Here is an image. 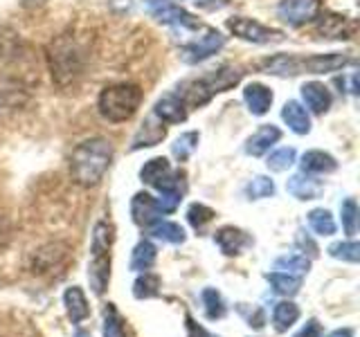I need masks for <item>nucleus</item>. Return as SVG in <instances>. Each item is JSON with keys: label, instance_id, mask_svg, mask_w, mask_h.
<instances>
[{"label": "nucleus", "instance_id": "nucleus-42", "mask_svg": "<svg viewBox=\"0 0 360 337\" xmlns=\"http://www.w3.org/2000/svg\"><path fill=\"white\" fill-rule=\"evenodd\" d=\"M338 86H347V93L349 95H358V74L356 72H349L347 79H338Z\"/></svg>", "mask_w": 360, "mask_h": 337}, {"label": "nucleus", "instance_id": "nucleus-22", "mask_svg": "<svg viewBox=\"0 0 360 337\" xmlns=\"http://www.w3.org/2000/svg\"><path fill=\"white\" fill-rule=\"evenodd\" d=\"M281 117L288 124V128L297 135H307L311 131V119H309V112L307 108H302V104L297 101H288L281 108Z\"/></svg>", "mask_w": 360, "mask_h": 337}, {"label": "nucleus", "instance_id": "nucleus-10", "mask_svg": "<svg viewBox=\"0 0 360 337\" xmlns=\"http://www.w3.org/2000/svg\"><path fill=\"white\" fill-rule=\"evenodd\" d=\"M322 3L320 0H281L277 7V14L288 25H304L320 16Z\"/></svg>", "mask_w": 360, "mask_h": 337}, {"label": "nucleus", "instance_id": "nucleus-46", "mask_svg": "<svg viewBox=\"0 0 360 337\" xmlns=\"http://www.w3.org/2000/svg\"><path fill=\"white\" fill-rule=\"evenodd\" d=\"M75 337H90V333H86V331H82V329H79V331L75 333Z\"/></svg>", "mask_w": 360, "mask_h": 337}, {"label": "nucleus", "instance_id": "nucleus-16", "mask_svg": "<svg viewBox=\"0 0 360 337\" xmlns=\"http://www.w3.org/2000/svg\"><path fill=\"white\" fill-rule=\"evenodd\" d=\"M318 34L322 39H352L354 22L340 14H324L318 20Z\"/></svg>", "mask_w": 360, "mask_h": 337}, {"label": "nucleus", "instance_id": "nucleus-37", "mask_svg": "<svg viewBox=\"0 0 360 337\" xmlns=\"http://www.w3.org/2000/svg\"><path fill=\"white\" fill-rule=\"evenodd\" d=\"M295 157H297L295 149H277L275 153H270L266 164L270 171H286V168L295 164Z\"/></svg>", "mask_w": 360, "mask_h": 337}, {"label": "nucleus", "instance_id": "nucleus-43", "mask_svg": "<svg viewBox=\"0 0 360 337\" xmlns=\"http://www.w3.org/2000/svg\"><path fill=\"white\" fill-rule=\"evenodd\" d=\"M297 245L302 247V250H311V252H309L311 256H318V245H315V243L309 239V236H304V232L297 234Z\"/></svg>", "mask_w": 360, "mask_h": 337}, {"label": "nucleus", "instance_id": "nucleus-41", "mask_svg": "<svg viewBox=\"0 0 360 337\" xmlns=\"http://www.w3.org/2000/svg\"><path fill=\"white\" fill-rule=\"evenodd\" d=\"M185 322H187V337H217V335L207 333L205 329H202V326H198V324L194 322V317H191V315H187Z\"/></svg>", "mask_w": 360, "mask_h": 337}, {"label": "nucleus", "instance_id": "nucleus-6", "mask_svg": "<svg viewBox=\"0 0 360 337\" xmlns=\"http://www.w3.org/2000/svg\"><path fill=\"white\" fill-rule=\"evenodd\" d=\"M50 65H52V77L61 86H65L70 79H75L82 72V54H79V48L68 39H59L56 43H52Z\"/></svg>", "mask_w": 360, "mask_h": 337}, {"label": "nucleus", "instance_id": "nucleus-33", "mask_svg": "<svg viewBox=\"0 0 360 337\" xmlns=\"http://www.w3.org/2000/svg\"><path fill=\"white\" fill-rule=\"evenodd\" d=\"M309 225H311V230L320 236L335 234V220H333L329 209H313L309 213Z\"/></svg>", "mask_w": 360, "mask_h": 337}, {"label": "nucleus", "instance_id": "nucleus-15", "mask_svg": "<svg viewBox=\"0 0 360 337\" xmlns=\"http://www.w3.org/2000/svg\"><path fill=\"white\" fill-rule=\"evenodd\" d=\"M153 115L167 124H180L187 119V106L183 104V99H180L176 93H169L155 104Z\"/></svg>", "mask_w": 360, "mask_h": 337}, {"label": "nucleus", "instance_id": "nucleus-1", "mask_svg": "<svg viewBox=\"0 0 360 337\" xmlns=\"http://www.w3.org/2000/svg\"><path fill=\"white\" fill-rule=\"evenodd\" d=\"M112 160V144L104 138H90L82 142L70 155L72 180L82 187H95L108 171Z\"/></svg>", "mask_w": 360, "mask_h": 337}, {"label": "nucleus", "instance_id": "nucleus-5", "mask_svg": "<svg viewBox=\"0 0 360 337\" xmlns=\"http://www.w3.org/2000/svg\"><path fill=\"white\" fill-rule=\"evenodd\" d=\"M142 90L135 84H115L101 90L99 95V112L101 117L108 121H127L135 115V110L140 108Z\"/></svg>", "mask_w": 360, "mask_h": 337}, {"label": "nucleus", "instance_id": "nucleus-23", "mask_svg": "<svg viewBox=\"0 0 360 337\" xmlns=\"http://www.w3.org/2000/svg\"><path fill=\"white\" fill-rule=\"evenodd\" d=\"M302 173H331L338 168V162L324 151H307L302 155Z\"/></svg>", "mask_w": 360, "mask_h": 337}, {"label": "nucleus", "instance_id": "nucleus-19", "mask_svg": "<svg viewBox=\"0 0 360 337\" xmlns=\"http://www.w3.org/2000/svg\"><path fill=\"white\" fill-rule=\"evenodd\" d=\"M172 164H169L165 157H153V160L146 162L142 168H140V178H142V183L144 185H149L153 189H160L165 183H167V178L172 176Z\"/></svg>", "mask_w": 360, "mask_h": 337}, {"label": "nucleus", "instance_id": "nucleus-36", "mask_svg": "<svg viewBox=\"0 0 360 337\" xmlns=\"http://www.w3.org/2000/svg\"><path fill=\"white\" fill-rule=\"evenodd\" d=\"M329 254L333 258H340L347 263H358L360 258V245L356 241H342V243H333L329 247Z\"/></svg>", "mask_w": 360, "mask_h": 337}, {"label": "nucleus", "instance_id": "nucleus-17", "mask_svg": "<svg viewBox=\"0 0 360 337\" xmlns=\"http://www.w3.org/2000/svg\"><path fill=\"white\" fill-rule=\"evenodd\" d=\"M279 138H281V131L277 126H273V124H264V126L245 142V153L252 157L264 155L266 151H270V146L279 142Z\"/></svg>", "mask_w": 360, "mask_h": 337}, {"label": "nucleus", "instance_id": "nucleus-29", "mask_svg": "<svg viewBox=\"0 0 360 337\" xmlns=\"http://www.w3.org/2000/svg\"><path fill=\"white\" fill-rule=\"evenodd\" d=\"M160 295V277L151 272H140V277L133 284V297L135 299H153Z\"/></svg>", "mask_w": 360, "mask_h": 337}, {"label": "nucleus", "instance_id": "nucleus-20", "mask_svg": "<svg viewBox=\"0 0 360 337\" xmlns=\"http://www.w3.org/2000/svg\"><path fill=\"white\" fill-rule=\"evenodd\" d=\"M302 97H304L307 106L315 112V115H322V112H326L331 106V93L324 88V84H318V81L304 84L302 86Z\"/></svg>", "mask_w": 360, "mask_h": 337}, {"label": "nucleus", "instance_id": "nucleus-35", "mask_svg": "<svg viewBox=\"0 0 360 337\" xmlns=\"http://www.w3.org/2000/svg\"><path fill=\"white\" fill-rule=\"evenodd\" d=\"M212 218H214V211L205 205H200V202H194V205L187 209V220L196 232H205V227L212 223Z\"/></svg>", "mask_w": 360, "mask_h": 337}, {"label": "nucleus", "instance_id": "nucleus-18", "mask_svg": "<svg viewBox=\"0 0 360 337\" xmlns=\"http://www.w3.org/2000/svg\"><path fill=\"white\" fill-rule=\"evenodd\" d=\"M286 189L290 196H295L297 200H315L322 194V183L315 178H309L307 173H297L288 178Z\"/></svg>", "mask_w": 360, "mask_h": 337}, {"label": "nucleus", "instance_id": "nucleus-4", "mask_svg": "<svg viewBox=\"0 0 360 337\" xmlns=\"http://www.w3.org/2000/svg\"><path fill=\"white\" fill-rule=\"evenodd\" d=\"M112 225L108 220H97L90 241V263H88V281L97 297L106 292L110 279V247H112Z\"/></svg>", "mask_w": 360, "mask_h": 337}, {"label": "nucleus", "instance_id": "nucleus-27", "mask_svg": "<svg viewBox=\"0 0 360 337\" xmlns=\"http://www.w3.org/2000/svg\"><path fill=\"white\" fill-rule=\"evenodd\" d=\"M101 333L104 337H129L124 331V319L117 312L115 303H106L104 312H101Z\"/></svg>", "mask_w": 360, "mask_h": 337}, {"label": "nucleus", "instance_id": "nucleus-3", "mask_svg": "<svg viewBox=\"0 0 360 337\" xmlns=\"http://www.w3.org/2000/svg\"><path fill=\"white\" fill-rule=\"evenodd\" d=\"M243 72L239 67H232V65H221L219 70H210L207 74H202L198 79H191V81L183 84L178 88V97L183 99V104L187 108H198L202 104L219 95L225 93V90L234 88L236 84L241 81Z\"/></svg>", "mask_w": 360, "mask_h": 337}, {"label": "nucleus", "instance_id": "nucleus-14", "mask_svg": "<svg viewBox=\"0 0 360 337\" xmlns=\"http://www.w3.org/2000/svg\"><path fill=\"white\" fill-rule=\"evenodd\" d=\"M63 306L68 312V319L72 324H84L90 317V306H88V299L84 295V290L79 286H72L63 292Z\"/></svg>", "mask_w": 360, "mask_h": 337}, {"label": "nucleus", "instance_id": "nucleus-12", "mask_svg": "<svg viewBox=\"0 0 360 337\" xmlns=\"http://www.w3.org/2000/svg\"><path fill=\"white\" fill-rule=\"evenodd\" d=\"M167 128H165V121H160L155 115L146 117L142 121L140 131L135 133L133 144H131V151H138V149H149V146H155L165 140Z\"/></svg>", "mask_w": 360, "mask_h": 337}, {"label": "nucleus", "instance_id": "nucleus-11", "mask_svg": "<svg viewBox=\"0 0 360 337\" xmlns=\"http://www.w3.org/2000/svg\"><path fill=\"white\" fill-rule=\"evenodd\" d=\"M214 243L219 245V250L225 254V256H239L243 250L248 247H252V236L239 230V227H221L214 232Z\"/></svg>", "mask_w": 360, "mask_h": 337}, {"label": "nucleus", "instance_id": "nucleus-40", "mask_svg": "<svg viewBox=\"0 0 360 337\" xmlns=\"http://www.w3.org/2000/svg\"><path fill=\"white\" fill-rule=\"evenodd\" d=\"M292 337H322V324L318 319H309Z\"/></svg>", "mask_w": 360, "mask_h": 337}, {"label": "nucleus", "instance_id": "nucleus-9", "mask_svg": "<svg viewBox=\"0 0 360 337\" xmlns=\"http://www.w3.org/2000/svg\"><path fill=\"white\" fill-rule=\"evenodd\" d=\"M225 45V37L217 29H210L205 37H200L198 41H191L180 48V59L185 63H200L210 59L212 54H217Z\"/></svg>", "mask_w": 360, "mask_h": 337}, {"label": "nucleus", "instance_id": "nucleus-44", "mask_svg": "<svg viewBox=\"0 0 360 337\" xmlns=\"http://www.w3.org/2000/svg\"><path fill=\"white\" fill-rule=\"evenodd\" d=\"M196 5L202 9H221L228 5V0H196Z\"/></svg>", "mask_w": 360, "mask_h": 337}, {"label": "nucleus", "instance_id": "nucleus-45", "mask_svg": "<svg viewBox=\"0 0 360 337\" xmlns=\"http://www.w3.org/2000/svg\"><path fill=\"white\" fill-rule=\"evenodd\" d=\"M326 337H354V331L352 329H338V331L329 333Z\"/></svg>", "mask_w": 360, "mask_h": 337}, {"label": "nucleus", "instance_id": "nucleus-39", "mask_svg": "<svg viewBox=\"0 0 360 337\" xmlns=\"http://www.w3.org/2000/svg\"><path fill=\"white\" fill-rule=\"evenodd\" d=\"M239 312H241V317L248 322V326H250V329L262 331L264 326H266V310H264L262 306L245 308L243 303H239Z\"/></svg>", "mask_w": 360, "mask_h": 337}, {"label": "nucleus", "instance_id": "nucleus-26", "mask_svg": "<svg viewBox=\"0 0 360 337\" xmlns=\"http://www.w3.org/2000/svg\"><path fill=\"white\" fill-rule=\"evenodd\" d=\"M300 319V308L297 303L292 301H279L275 310H273V324H275V331L277 333H286L292 324Z\"/></svg>", "mask_w": 360, "mask_h": 337}, {"label": "nucleus", "instance_id": "nucleus-25", "mask_svg": "<svg viewBox=\"0 0 360 337\" xmlns=\"http://www.w3.org/2000/svg\"><path fill=\"white\" fill-rule=\"evenodd\" d=\"M155 256L158 250L151 241H140L138 245L133 247V254H131V270L133 272H149L155 263Z\"/></svg>", "mask_w": 360, "mask_h": 337}, {"label": "nucleus", "instance_id": "nucleus-7", "mask_svg": "<svg viewBox=\"0 0 360 337\" xmlns=\"http://www.w3.org/2000/svg\"><path fill=\"white\" fill-rule=\"evenodd\" d=\"M144 3L153 14V18H158L160 22H167V25H176V27H185V29H198L200 27L198 18H194L187 9H183L180 5L169 3V0H144Z\"/></svg>", "mask_w": 360, "mask_h": 337}, {"label": "nucleus", "instance_id": "nucleus-30", "mask_svg": "<svg viewBox=\"0 0 360 337\" xmlns=\"http://www.w3.org/2000/svg\"><path fill=\"white\" fill-rule=\"evenodd\" d=\"M200 299H202V308H205V317L207 319H223L228 308H225V301L221 297V292L217 288H205L200 292Z\"/></svg>", "mask_w": 360, "mask_h": 337}, {"label": "nucleus", "instance_id": "nucleus-13", "mask_svg": "<svg viewBox=\"0 0 360 337\" xmlns=\"http://www.w3.org/2000/svg\"><path fill=\"white\" fill-rule=\"evenodd\" d=\"M131 213H133L135 225H140V227H149V225L160 220V216H162L160 207H158V200L149 194H135L133 196Z\"/></svg>", "mask_w": 360, "mask_h": 337}, {"label": "nucleus", "instance_id": "nucleus-28", "mask_svg": "<svg viewBox=\"0 0 360 337\" xmlns=\"http://www.w3.org/2000/svg\"><path fill=\"white\" fill-rule=\"evenodd\" d=\"M266 279L270 281V286H273L275 292L284 297H292L297 295L300 288H302V277H295V275H286V272H268Z\"/></svg>", "mask_w": 360, "mask_h": 337}, {"label": "nucleus", "instance_id": "nucleus-24", "mask_svg": "<svg viewBox=\"0 0 360 337\" xmlns=\"http://www.w3.org/2000/svg\"><path fill=\"white\" fill-rule=\"evenodd\" d=\"M149 234L158 241L174 243V245L185 243V239H187L185 230L180 227L178 223H172V220H155L153 225H149Z\"/></svg>", "mask_w": 360, "mask_h": 337}, {"label": "nucleus", "instance_id": "nucleus-8", "mask_svg": "<svg viewBox=\"0 0 360 337\" xmlns=\"http://www.w3.org/2000/svg\"><path fill=\"white\" fill-rule=\"evenodd\" d=\"M228 29L239 37L243 41H250V43H273V41H281L284 34L279 29H270L264 27L262 22H257L252 18H243V16H236L228 20Z\"/></svg>", "mask_w": 360, "mask_h": 337}, {"label": "nucleus", "instance_id": "nucleus-21", "mask_svg": "<svg viewBox=\"0 0 360 337\" xmlns=\"http://www.w3.org/2000/svg\"><path fill=\"white\" fill-rule=\"evenodd\" d=\"M243 99L252 115H266L273 104V93L262 84H250L243 90Z\"/></svg>", "mask_w": 360, "mask_h": 337}, {"label": "nucleus", "instance_id": "nucleus-38", "mask_svg": "<svg viewBox=\"0 0 360 337\" xmlns=\"http://www.w3.org/2000/svg\"><path fill=\"white\" fill-rule=\"evenodd\" d=\"M342 227L349 239H354L358 232V205L354 198H347L342 202Z\"/></svg>", "mask_w": 360, "mask_h": 337}, {"label": "nucleus", "instance_id": "nucleus-34", "mask_svg": "<svg viewBox=\"0 0 360 337\" xmlns=\"http://www.w3.org/2000/svg\"><path fill=\"white\" fill-rule=\"evenodd\" d=\"M245 196L250 200H262V198L275 196V183L266 176H257L245 185Z\"/></svg>", "mask_w": 360, "mask_h": 337}, {"label": "nucleus", "instance_id": "nucleus-31", "mask_svg": "<svg viewBox=\"0 0 360 337\" xmlns=\"http://www.w3.org/2000/svg\"><path fill=\"white\" fill-rule=\"evenodd\" d=\"M311 267V261L304 254H290V256H279L275 261L277 272H286V275H295L302 277L307 275Z\"/></svg>", "mask_w": 360, "mask_h": 337}, {"label": "nucleus", "instance_id": "nucleus-32", "mask_svg": "<svg viewBox=\"0 0 360 337\" xmlns=\"http://www.w3.org/2000/svg\"><path fill=\"white\" fill-rule=\"evenodd\" d=\"M198 133L196 131H189V133H183L180 138L172 144V153L178 162H187L191 153L196 151V144H198Z\"/></svg>", "mask_w": 360, "mask_h": 337}, {"label": "nucleus", "instance_id": "nucleus-2", "mask_svg": "<svg viewBox=\"0 0 360 337\" xmlns=\"http://www.w3.org/2000/svg\"><path fill=\"white\" fill-rule=\"evenodd\" d=\"M349 61L347 54L331 52V54H313V56H292V54H277L273 59L262 61V70L266 74H277V77H295L302 72L311 74H324L345 67Z\"/></svg>", "mask_w": 360, "mask_h": 337}]
</instances>
